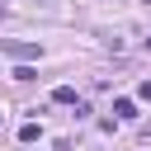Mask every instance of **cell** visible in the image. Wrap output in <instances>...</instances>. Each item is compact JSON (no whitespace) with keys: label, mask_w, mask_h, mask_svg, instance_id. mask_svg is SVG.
Listing matches in <instances>:
<instances>
[{"label":"cell","mask_w":151,"mask_h":151,"mask_svg":"<svg viewBox=\"0 0 151 151\" xmlns=\"http://www.w3.org/2000/svg\"><path fill=\"white\" fill-rule=\"evenodd\" d=\"M0 47H5V52H9V57H19V61H24V66H28V61H33V57H42V52H38V47H33V42H14V38H5V42H0Z\"/></svg>","instance_id":"1"},{"label":"cell","mask_w":151,"mask_h":151,"mask_svg":"<svg viewBox=\"0 0 151 151\" xmlns=\"http://www.w3.org/2000/svg\"><path fill=\"white\" fill-rule=\"evenodd\" d=\"M52 104H76V109H80V99H76L71 85H57V90H52Z\"/></svg>","instance_id":"2"},{"label":"cell","mask_w":151,"mask_h":151,"mask_svg":"<svg viewBox=\"0 0 151 151\" xmlns=\"http://www.w3.org/2000/svg\"><path fill=\"white\" fill-rule=\"evenodd\" d=\"M113 113H118V118H137V104H132V99H113Z\"/></svg>","instance_id":"3"},{"label":"cell","mask_w":151,"mask_h":151,"mask_svg":"<svg viewBox=\"0 0 151 151\" xmlns=\"http://www.w3.org/2000/svg\"><path fill=\"white\" fill-rule=\"evenodd\" d=\"M38 137H42L38 123H24V127H19V142H38Z\"/></svg>","instance_id":"4"},{"label":"cell","mask_w":151,"mask_h":151,"mask_svg":"<svg viewBox=\"0 0 151 151\" xmlns=\"http://www.w3.org/2000/svg\"><path fill=\"white\" fill-rule=\"evenodd\" d=\"M137 94H142V99L151 104V80H142V85H137Z\"/></svg>","instance_id":"5"},{"label":"cell","mask_w":151,"mask_h":151,"mask_svg":"<svg viewBox=\"0 0 151 151\" xmlns=\"http://www.w3.org/2000/svg\"><path fill=\"white\" fill-rule=\"evenodd\" d=\"M0 14H5V0H0Z\"/></svg>","instance_id":"6"},{"label":"cell","mask_w":151,"mask_h":151,"mask_svg":"<svg viewBox=\"0 0 151 151\" xmlns=\"http://www.w3.org/2000/svg\"><path fill=\"white\" fill-rule=\"evenodd\" d=\"M146 47H151V38H146Z\"/></svg>","instance_id":"7"},{"label":"cell","mask_w":151,"mask_h":151,"mask_svg":"<svg viewBox=\"0 0 151 151\" xmlns=\"http://www.w3.org/2000/svg\"><path fill=\"white\" fill-rule=\"evenodd\" d=\"M38 5H42V0H38Z\"/></svg>","instance_id":"8"}]
</instances>
